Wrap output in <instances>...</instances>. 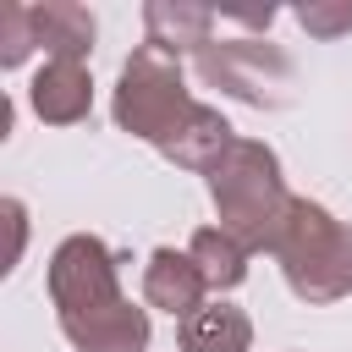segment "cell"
<instances>
[{"label": "cell", "instance_id": "obj_1", "mask_svg": "<svg viewBox=\"0 0 352 352\" xmlns=\"http://www.w3.org/2000/svg\"><path fill=\"white\" fill-rule=\"evenodd\" d=\"M116 121L154 143L165 160H176L182 170H214V160L236 143L231 138V121L209 104H198L182 82V66L176 55L154 50V44H138L132 60L121 66V82H116Z\"/></svg>", "mask_w": 352, "mask_h": 352}, {"label": "cell", "instance_id": "obj_2", "mask_svg": "<svg viewBox=\"0 0 352 352\" xmlns=\"http://www.w3.org/2000/svg\"><path fill=\"white\" fill-rule=\"evenodd\" d=\"M50 297L77 352H143L148 314L116 286V258L99 236H66L50 258Z\"/></svg>", "mask_w": 352, "mask_h": 352}, {"label": "cell", "instance_id": "obj_3", "mask_svg": "<svg viewBox=\"0 0 352 352\" xmlns=\"http://www.w3.org/2000/svg\"><path fill=\"white\" fill-rule=\"evenodd\" d=\"M209 192H214V209H220V231H231L248 253H270L280 226H286V209H292V192L280 182V160L264 148V143H248L236 138L214 170H209Z\"/></svg>", "mask_w": 352, "mask_h": 352}, {"label": "cell", "instance_id": "obj_4", "mask_svg": "<svg viewBox=\"0 0 352 352\" xmlns=\"http://www.w3.org/2000/svg\"><path fill=\"white\" fill-rule=\"evenodd\" d=\"M286 270V286L302 302H336L352 292V226H341L330 209L292 198L286 226L270 248Z\"/></svg>", "mask_w": 352, "mask_h": 352}, {"label": "cell", "instance_id": "obj_5", "mask_svg": "<svg viewBox=\"0 0 352 352\" xmlns=\"http://www.w3.org/2000/svg\"><path fill=\"white\" fill-rule=\"evenodd\" d=\"M192 66H198V77H204L209 88H220V94H231V99H242V104H258V110L292 104L297 72H292V60H286L275 44H264V38H209V44L192 55Z\"/></svg>", "mask_w": 352, "mask_h": 352}, {"label": "cell", "instance_id": "obj_6", "mask_svg": "<svg viewBox=\"0 0 352 352\" xmlns=\"http://www.w3.org/2000/svg\"><path fill=\"white\" fill-rule=\"evenodd\" d=\"M28 99H33L38 121H50V126H72V121H82L88 104H94L88 66H82V60H44L38 77H33V88H28Z\"/></svg>", "mask_w": 352, "mask_h": 352}, {"label": "cell", "instance_id": "obj_7", "mask_svg": "<svg viewBox=\"0 0 352 352\" xmlns=\"http://www.w3.org/2000/svg\"><path fill=\"white\" fill-rule=\"evenodd\" d=\"M204 292H209V280H204V270L192 264V253L154 248V258H148V270H143V297H148L154 308L187 319V314L204 308Z\"/></svg>", "mask_w": 352, "mask_h": 352}, {"label": "cell", "instance_id": "obj_8", "mask_svg": "<svg viewBox=\"0 0 352 352\" xmlns=\"http://www.w3.org/2000/svg\"><path fill=\"white\" fill-rule=\"evenodd\" d=\"M214 16L209 6H187V0H154L143 6V28H148V44L165 50V55H182V50H204L209 33H214Z\"/></svg>", "mask_w": 352, "mask_h": 352}, {"label": "cell", "instance_id": "obj_9", "mask_svg": "<svg viewBox=\"0 0 352 352\" xmlns=\"http://www.w3.org/2000/svg\"><path fill=\"white\" fill-rule=\"evenodd\" d=\"M28 11H33V38L50 50V60H82L94 50V16H88V6L44 0V6H28Z\"/></svg>", "mask_w": 352, "mask_h": 352}, {"label": "cell", "instance_id": "obj_10", "mask_svg": "<svg viewBox=\"0 0 352 352\" xmlns=\"http://www.w3.org/2000/svg\"><path fill=\"white\" fill-rule=\"evenodd\" d=\"M253 324L231 302H204L198 314L182 319V352H248Z\"/></svg>", "mask_w": 352, "mask_h": 352}, {"label": "cell", "instance_id": "obj_11", "mask_svg": "<svg viewBox=\"0 0 352 352\" xmlns=\"http://www.w3.org/2000/svg\"><path fill=\"white\" fill-rule=\"evenodd\" d=\"M187 253H192V264L204 270L209 292H231V286H242V275H248V248H242L231 231H220V226H204Z\"/></svg>", "mask_w": 352, "mask_h": 352}, {"label": "cell", "instance_id": "obj_12", "mask_svg": "<svg viewBox=\"0 0 352 352\" xmlns=\"http://www.w3.org/2000/svg\"><path fill=\"white\" fill-rule=\"evenodd\" d=\"M33 44H38L33 38V11L16 6V0H6L0 6V66H22Z\"/></svg>", "mask_w": 352, "mask_h": 352}, {"label": "cell", "instance_id": "obj_13", "mask_svg": "<svg viewBox=\"0 0 352 352\" xmlns=\"http://www.w3.org/2000/svg\"><path fill=\"white\" fill-rule=\"evenodd\" d=\"M297 22L314 33V38H336V33H352V0L341 6H302Z\"/></svg>", "mask_w": 352, "mask_h": 352}, {"label": "cell", "instance_id": "obj_14", "mask_svg": "<svg viewBox=\"0 0 352 352\" xmlns=\"http://www.w3.org/2000/svg\"><path fill=\"white\" fill-rule=\"evenodd\" d=\"M6 220H11V264H16L22 236H28V220H22V204H16V198H6Z\"/></svg>", "mask_w": 352, "mask_h": 352}]
</instances>
